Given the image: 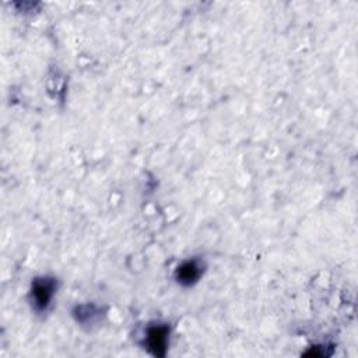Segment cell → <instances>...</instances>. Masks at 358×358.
<instances>
[{
    "instance_id": "cell-1",
    "label": "cell",
    "mask_w": 358,
    "mask_h": 358,
    "mask_svg": "<svg viewBox=\"0 0 358 358\" xmlns=\"http://www.w3.org/2000/svg\"><path fill=\"white\" fill-rule=\"evenodd\" d=\"M169 341V327L166 324H152L147 329L145 345L154 357H165Z\"/></svg>"
},
{
    "instance_id": "cell-2",
    "label": "cell",
    "mask_w": 358,
    "mask_h": 358,
    "mask_svg": "<svg viewBox=\"0 0 358 358\" xmlns=\"http://www.w3.org/2000/svg\"><path fill=\"white\" fill-rule=\"evenodd\" d=\"M56 291V281L50 277H41L34 280L31 288V298L38 310H43L49 306L52 296Z\"/></svg>"
},
{
    "instance_id": "cell-3",
    "label": "cell",
    "mask_w": 358,
    "mask_h": 358,
    "mask_svg": "<svg viewBox=\"0 0 358 358\" xmlns=\"http://www.w3.org/2000/svg\"><path fill=\"white\" fill-rule=\"evenodd\" d=\"M201 274H203V264L196 259L183 262L180 266H178L175 271V277L178 282L186 287L197 282Z\"/></svg>"
}]
</instances>
